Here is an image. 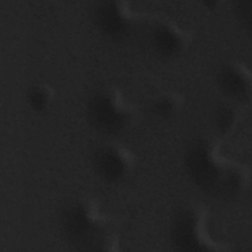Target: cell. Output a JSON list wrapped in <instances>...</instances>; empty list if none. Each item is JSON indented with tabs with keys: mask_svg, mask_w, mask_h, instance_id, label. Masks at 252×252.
<instances>
[{
	"mask_svg": "<svg viewBox=\"0 0 252 252\" xmlns=\"http://www.w3.org/2000/svg\"><path fill=\"white\" fill-rule=\"evenodd\" d=\"M241 120V113L235 103L228 100L215 105L211 113V124L215 137L223 141L234 134Z\"/></svg>",
	"mask_w": 252,
	"mask_h": 252,
	"instance_id": "obj_9",
	"label": "cell"
},
{
	"mask_svg": "<svg viewBox=\"0 0 252 252\" xmlns=\"http://www.w3.org/2000/svg\"><path fill=\"white\" fill-rule=\"evenodd\" d=\"M144 13L135 10L123 0L95 2L90 9V18L94 29L104 38L122 42L139 32Z\"/></svg>",
	"mask_w": 252,
	"mask_h": 252,
	"instance_id": "obj_6",
	"label": "cell"
},
{
	"mask_svg": "<svg viewBox=\"0 0 252 252\" xmlns=\"http://www.w3.org/2000/svg\"><path fill=\"white\" fill-rule=\"evenodd\" d=\"M139 32L144 35L150 50L163 60L179 58L192 41V34L188 30L158 14L144 13Z\"/></svg>",
	"mask_w": 252,
	"mask_h": 252,
	"instance_id": "obj_5",
	"label": "cell"
},
{
	"mask_svg": "<svg viewBox=\"0 0 252 252\" xmlns=\"http://www.w3.org/2000/svg\"><path fill=\"white\" fill-rule=\"evenodd\" d=\"M184 96L175 91H163L153 95L147 102V110L162 121L176 117L184 107Z\"/></svg>",
	"mask_w": 252,
	"mask_h": 252,
	"instance_id": "obj_10",
	"label": "cell"
},
{
	"mask_svg": "<svg viewBox=\"0 0 252 252\" xmlns=\"http://www.w3.org/2000/svg\"><path fill=\"white\" fill-rule=\"evenodd\" d=\"M210 212L197 202H187L172 214L168 226L171 247L182 252L231 251L230 244L216 239L210 231Z\"/></svg>",
	"mask_w": 252,
	"mask_h": 252,
	"instance_id": "obj_3",
	"label": "cell"
},
{
	"mask_svg": "<svg viewBox=\"0 0 252 252\" xmlns=\"http://www.w3.org/2000/svg\"><path fill=\"white\" fill-rule=\"evenodd\" d=\"M64 240L80 251H117L120 240L112 219L96 200L79 196L67 200L58 213Z\"/></svg>",
	"mask_w": 252,
	"mask_h": 252,
	"instance_id": "obj_2",
	"label": "cell"
},
{
	"mask_svg": "<svg viewBox=\"0 0 252 252\" xmlns=\"http://www.w3.org/2000/svg\"><path fill=\"white\" fill-rule=\"evenodd\" d=\"M55 100L54 89L44 82H34L31 84L25 93L27 106L36 114L46 113Z\"/></svg>",
	"mask_w": 252,
	"mask_h": 252,
	"instance_id": "obj_11",
	"label": "cell"
},
{
	"mask_svg": "<svg viewBox=\"0 0 252 252\" xmlns=\"http://www.w3.org/2000/svg\"><path fill=\"white\" fill-rule=\"evenodd\" d=\"M216 85L225 100L236 104L248 103L251 99V72L242 61L227 60L220 64L216 72Z\"/></svg>",
	"mask_w": 252,
	"mask_h": 252,
	"instance_id": "obj_8",
	"label": "cell"
},
{
	"mask_svg": "<svg viewBox=\"0 0 252 252\" xmlns=\"http://www.w3.org/2000/svg\"><path fill=\"white\" fill-rule=\"evenodd\" d=\"M220 139L206 135L192 138L182 155L189 180L201 192L218 200H232L250 185V169L224 155Z\"/></svg>",
	"mask_w": 252,
	"mask_h": 252,
	"instance_id": "obj_1",
	"label": "cell"
},
{
	"mask_svg": "<svg viewBox=\"0 0 252 252\" xmlns=\"http://www.w3.org/2000/svg\"><path fill=\"white\" fill-rule=\"evenodd\" d=\"M85 114L95 131L107 136L127 132L137 118L136 107L112 85H100L88 94Z\"/></svg>",
	"mask_w": 252,
	"mask_h": 252,
	"instance_id": "obj_4",
	"label": "cell"
},
{
	"mask_svg": "<svg viewBox=\"0 0 252 252\" xmlns=\"http://www.w3.org/2000/svg\"><path fill=\"white\" fill-rule=\"evenodd\" d=\"M251 0H237L232 5L233 15L236 21L247 31H250L251 26Z\"/></svg>",
	"mask_w": 252,
	"mask_h": 252,
	"instance_id": "obj_12",
	"label": "cell"
},
{
	"mask_svg": "<svg viewBox=\"0 0 252 252\" xmlns=\"http://www.w3.org/2000/svg\"><path fill=\"white\" fill-rule=\"evenodd\" d=\"M90 163L99 180L106 184L119 185L132 176L136 167V157L125 145L107 140L92 149Z\"/></svg>",
	"mask_w": 252,
	"mask_h": 252,
	"instance_id": "obj_7",
	"label": "cell"
}]
</instances>
